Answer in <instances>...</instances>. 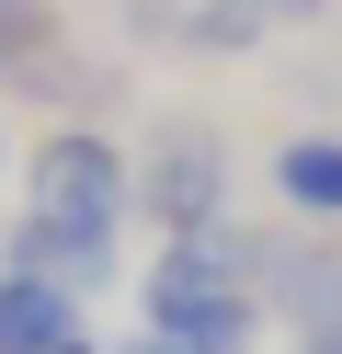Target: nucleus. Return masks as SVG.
I'll return each instance as SVG.
<instances>
[{
	"label": "nucleus",
	"instance_id": "nucleus-2",
	"mask_svg": "<svg viewBox=\"0 0 342 354\" xmlns=\"http://www.w3.org/2000/svg\"><path fill=\"white\" fill-rule=\"evenodd\" d=\"M263 252L274 240L263 229H205V240H160V263H149V286H137V308H149V331L160 343H182V354H251L263 343Z\"/></svg>",
	"mask_w": 342,
	"mask_h": 354
},
{
	"label": "nucleus",
	"instance_id": "nucleus-5",
	"mask_svg": "<svg viewBox=\"0 0 342 354\" xmlns=\"http://www.w3.org/2000/svg\"><path fill=\"white\" fill-rule=\"evenodd\" d=\"M274 194H285L296 229H342V138L331 126H308V138L274 149Z\"/></svg>",
	"mask_w": 342,
	"mask_h": 354
},
{
	"label": "nucleus",
	"instance_id": "nucleus-8",
	"mask_svg": "<svg viewBox=\"0 0 342 354\" xmlns=\"http://www.w3.org/2000/svg\"><path fill=\"white\" fill-rule=\"evenodd\" d=\"M103 354H182V343H160V331H126V343H103Z\"/></svg>",
	"mask_w": 342,
	"mask_h": 354
},
{
	"label": "nucleus",
	"instance_id": "nucleus-6",
	"mask_svg": "<svg viewBox=\"0 0 342 354\" xmlns=\"http://www.w3.org/2000/svg\"><path fill=\"white\" fill-rule=\"evenodd\" d=\"M80 343V297L46 274H0V354H68Z\"/></svg>",
	"mask_w": 342,
	"mask_h": 354
},
{
	"label": "nucleus",
	"instance_id": "nucleus-11",
	"mask_svg": "<svg viewBox=\"0 0 342 354\" xmlns=\"http://www.w3.org/2000/svg\"><path fill=\"white\" fill-rule=\"evenodd\" d=\"M0 160H12V126H0Z\"/></svg>",
	"mask_w": 342,
	"mask_h": 354
},
{
	"label": "nucleus",
	"instance_id": "nucleus-10",
	"mask_svg": "<svg viewBox=\"0 0 342 354\" xmlns=\"http://www.w3.org/2000/svg\"><path fill=\"white\" fill-rule=\"evenodd\" d=\"M68 354H103V343H91V331H80V343H68Z\"/></svg>",
	"mask_w": 342,
	"mask_h": 354
},
{
	"label": "nucleus",
	"instance_id": "nucleus-9",
	"mask_svg": "<svg viewBox=\"0 0 342 354\" xmlns=\"http://www.w3.org/2000/svg\"><path fill=\"white\" fill-rule=\"evenodd\" d=\"M263 12H274V24H308V12H331V0H263Z\"/></svg>",
	"mask_w": 342,
	"mask_h": 354
},
{
	"label": "nucleus",
	"instance_id": "nucleus-1",
	"mask_svg": "<svg viewBox=\"0 0 342 354\" xmlns=\"http://www.w3.org/2000/svg\"><path fill=\"white\" fill-rule=\"evenodd\" d=\"M126 217H137V160L103 126H46L23 160V229L0 240V274H46L68 297H103Z\"/></svg>",
	"mask_w": 342,
	"mask_h": 354
},
{
	"label": "nucleus",
	"instance_id": "nucleus-7",
	"mask_svg": "<svg viewBox=\"0 0 342 354\" xmlns=\"http://www.w3.org/2000/svg\"><path fill=\"white\" fill-rule=\"evenodd\" d=\"M263 24H274L263 0H182V46H194V57H251Z\"/></svg>",
	"mask_w": 342,
	"mask_h": 354
},
{
	"label": "nucleus",
	"instance_id": "nucleus-4",
	"mask_svg": "<svg viewBox=\"0 0 342 354\" xmlns=\"http://www.w3.org/2000/svg\"><path fill=\"white\" fill-rule=\"evenodd\" d=\"M263 308H285L296 343L342 331V229H274V252H263Z\"/></svg>",
	"mask_w": 342,
	"mask_h": 354
},
{
	"label": "nucleus",
	"instance_id": "nucleus-3",
	"mask_svg": "<svg viewBox=\"0 0 342 354\" xmlns=\"http://www.w3.org/2000/svg\"><path fill=\"white\" fill-rule=\"evenodd\" d=\"M137 217H149L160 240H205L228 229V138L194 115H171L149 149H137Z\"/></svg>",
	"mask_w": 342,
	"mask_h": 354
}]
</instances>
